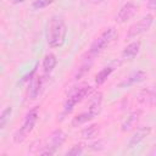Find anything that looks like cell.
<instances>
[{
  "label": "cell",
  "mask_w": 156,
  "mask_h": 156,
  "mask_svg": "<svg viewBox=\"0 0 156 156\" xmlns=\"http://www.w3.org/2000/svg\"><path fill=\"white\" fill-rule=\"evenodd\" d=\"M150 106H156V83L150 89Z\"/></svg>",
  "instance_id": "24"
},
{
  "label": "cell",
  "mask_w": 156,
  "mask_h": 156,
  "mask_svg": "<svg viewBox=\"0 0 156 156\" xmlns=\"http://www.w3.org/2000/svg\"><path fill=\"white\" fill-rule=\"evenodd\" d=\"M11 113H12V107L11 106H7L6 108L2 110V112L0 115V129H4L6 127V124L10 121Z\"/></svg>",
  "instance_id": "18"
},
{
  "label": "cell",
  "mask_w": 156,
  "mask_h": 156,
  "mask_svg": "<svg viewBox=\"0 0 156 156\" xmlns=\"http://www.w3.org/2000/svg\"><path fill=\"white\" fill-rule=\"evenodd\" d=\"M84 154V145L82 144H77V145H73L67 152L66 155L67 156H80Z\"/></svg>",
  "instance_id": "20"
},
{
  "label": "cell",
  "mask_w": 156,
  "mask_h": 156,
  "mask_svg": "<svg viewBox=\"0 0 156 156\" xmlns=\"http://www.w3.org/2000/svg\"><path fill=\"white\" fill-rule=\"evenodd\" d=\"M38 116H39L38 107H33L32 110H29L27 112V115L24 116V119H23L22 126L13 134V141L16 144H20V143L24 141L26 138L32 133V130L34 129L35 123L38 121Z\"/></svg>",
  "instance_id": "2"
},
{
  "label": "cell",
  "mask_w": 156,
  "mask_h": 156,
  "mask_svg": "<svg viewBox=\"0 0 156 156\" xmlns=\"http://www.w3.org/2000/svg\"><path fill=\"white\" fill-rule=\"evenodd\" d=\"M40 87H41V79H40V77L34 74L29 79V83H28V96L32 100L38 98V95L40 93Z\"/></svg>",
  "instance_id": "11"
},
{
  "label": "cell",
  "mask_w": 156,
  "mask_h": 156,
  "mask_svg": "<svg viewBox=\"0 0 156 156\" xmlns=\"http://www.w3.org/2000/svg\"><path fill=\"white\" fill-rule=\"evenodd\" d=\"M117 38V30L113 27H110L107 29H105L90 45L89 49V55L90 56H95L99 55L100 52H102L105 49H107L113 40Z\"/></svg>",
  "instance_id": "3"
},
{
  "label": "cell",
  "mask_w": 156,
  "mask_h": 156,
  "mask_svg": "<svg viewBox=\"0 0 156 156\" xmlns=\"http://www.w3.org/2000/svg\"><path fill=\"white\" fill-rule=\"evenodd\" d=\"M150 133H151V128H150V127H147V126L138 127V128L132 133V135L129 136L128 147H134V146H136V145L140 144L146 136H149Z\"/></svg>",
  "instance_id": "8"
},
{
  "label": "cell",
  "mask_w": 156,
  "mask_h": 156,
  "mask_svg": "<svg viewBox=\"0 0 156 156\" xmlns=\"http://www.w3.org/2000/svg\"><path fill=\"white\" fill-rule=\"evenodd\" d=\"M91 63H93V60H90L89 62H88V60H85V61L80 65V67L78 68V73L76 74V79H79L82 76H84L87 72H89V69H90V67H91Z\"/></svg>",
  "instance_id": "19"
},
{
  "label": "cell",
  "mask_w": 156,
  "mask_h": 156,
  "mask_svg": "<svg viewBox=\"0 0 156 156\" xmlns=\"http://www.w3.org/2000/svg\"><path fill=\"white\" fill-rule=\"evenodd\" d=\"M91 93H93V88L90 85H87V84L74 87L73 89H71V91L68 93L67 99L65 101V105H63L65 112L66 113L72 112L74 106L77 104H79L82 100H84L85 98H88L89 95H91Z\"/></svg>",
  "instance_id": "4"
},
{
  "label": "cell",
  "mask_w": 156,
  "mask_h": 156,
  "mask_svg": "<svg viewBox=\"0 0 156 156\" xmlns=\"http://www.w3.org/2000/svg\"><path fill=\"white\" fill-rule=\"evenodd\" d=\"M54 2V0H34L32 2V7L34 10H43L45 7H48L49 5H51Z\"/></svg>",
  "instance_id": "21"
},
{
  "label": "cell",
  "mask_w": 156,
  "mask_h": 156,
  "mask_svg": "<svg viewBox=\"0 0 156 156\" xmlns=\"http://www.w3.org/2000/svg\"><path fill=\"white\" fill-rule=\"evenodd\" d=\"M147 7L150 10H156V0H149L147 1Z\"/></svg>",
  "instance_id": "25"
},
{
  "label": "cell",
  "mask_w": 156,
  "mask_h": 156,
  "mask_svg": "<svg viewBox=\"0 0 156 156\" xmlns=\"http://www.w3.org/2000/svg\"><path fill=\"white\" fill-rule=\"evenodd\" d=\"M91 150H102L104 147H105V141L104 140H101V139H99V140H96V141H94V143H91L90 145H88Z\"/></svg>",
  "instance_id": "23"
},
{
  "label": "cell",
  "mask_w": 156,
  "mask_h": 156,
  "mask_svg": "<svg viewBox=\"0 0 156 156\" xmlns=\"http://www.w3.org/2000/svg\"><path fill=\"white\" fill-rule=\"evenodd\" d=\"M67 34V26L65 23V20L58 16L54 15L46 26V43L50 48H61L65 44Z\"/></svg>",
  "instance_id": "1"
},
{
  "label": "cell",
  "mask_w": 156,
  "mask_h": 156,
  "mask_svg": "<svg viewBox=\"0 0 156 156\" xmlns=\"http://www.w3.org/2000/svg\"><path fill=\"white\" fill-rule=\"evenodd\" d=\"M115 68H116V66L108 65V66L104 67L102 69H100V71L98 72V74L95 76V83H96L98 85H102V84L107 80V78L110 77V74L115 71Z\"/></svg>",
  "instance_id": "14"
},
{
  "label": "cell",
  "mask_w": 156,
  "mask_h": 156,
  "mask_svg": "<svg viewBox=\"0 0 156 156\" xmlns=\"http://www.w3.org/2000/svg\"><path fill=\"white\" fill-rule=\"evenodd\" d=\"M145 78H146V73L144 71H141V69H138V71L130 73L123 82H121L119 87H129V85H133V84L143 82Z\"/></svg>",
  "instance_id": "10"
},
{
  "label": "cell",
  "mask_w": 156,
  "mask_h": 156,
  "mask_svg": "<svg viewBox=\"0 0 156 156\" xmlns=\"http://www.w3.org/2000/svg\"><path fill=\"white\" fill-rule=\"evenodd\" d=\"M93 118H95V117H94L89 111H85V112H82V113L74 116V117L72 118V121H71V124H72V127H79V126L85 124L87 122L91 121Z\"/></svg>",
  "instance_id": "16"
},
{
  "label": "cell",
  "mask_w": 156,
  "mask_h": 156,
  "mask_svg": "<svg viewBox=\"0 0 156 156\" xmlns=\"http://www.w3.org/2000/svg\"><path fill=\"white\" fill-rule=\"evenodd\" d=\"M136 98H138V101L141 104H146V102L150 104V89L140 90Z\"/></svg>",
  "instance_id": "22"
},
{
  "label": "cell",
  "mask_w": 156,
  "mask_h": 156,
  "mask_svg": "<svg viewBox=\"0 0 156 156\" xmlns=\"http://www.w3.org/2000/svg\"><path fill=\"white\" fill-rule=\"evenodd\" d=\"M98 132H99V126L98 124H91V126L84 128L80 132V136L83 139H93V138L96 136Z\"/></svg>",
  "instance_id": "17"
},
{
  "label": "cell",
  "mask_w": 156,
  "mask_h": 156,
  "mask_svg": "<svg viewBox=\"0 0 156 156\" xmlns=\"http://www.w3.org/2000/svg\"><path fill=\"white\" fill-rule=\"evenodd\" d=\"M140 116H141V110H136V111L130 112V113L123 119V122H122V124H121V130L124 132V133L132 130V129L136 126V123H138Z\"/></svg>",
  "instance_id": "9"
},
{
  "label": "cell",
  "mask_w": 156,
  "mask_h": 156,
  "mask_svg": "<svg viewBox=\"0 0 156 156\" xmlns=\"http://www.w3.org/2000/svg\"><path fill=\"white\" fill-rule=\"evenodd\" d=\"M87 1L90 2V4H95V5H96V4H101V2H104L105 0H87Z\"/></svg>",
  "instance_id": "26"
},
{
  "label": "cell",
  "mask_w": 156,
  "mask_h": 156,
  "mask_svg": "<svg viewBox=\"0 0 156 156\" xmlns=\"http://www.w3.org/2000/svg\"><path fill=\"white\" fill-rule=\"evenodd\" d=\"M65 140H66V133L62 129H55L49 135V139L46 143V149L55 154L56 150L65 143Z\"/></svg>",
  "instance_id": "6"
},
{
  "label": "cell",
  "mask_w": 156,
  "mask_h": 156,
  "mask_svg": "<svg viewBox=\"0 0 156 156\" xmlns=\"http://www.w3.org/2000/svg\"><path fill=\"white\" fill-rule=\"evenodd\" d=\"M136 11H138V7H136L135 4L127 2L119 9V11H118V13L116 16V21L118 23H126L127 21L132 20L136 15Z\"/></svg>",
  "instance_id": "7"
},
{
  "label": "cell",
  "mask_w": 156,
  "mask_h": 156,
  "mask_svg": "<svg viewBox=\"0 0 156 156\" xmlns=\"http://www.w3.org/2000/svg\"><path fill=\"white\" fill-rule=\"evenodd\" d=\"M155 154H156V150H155Z\"/></svg>",
  "instance_id": "28"
},
{
  "label": "cell",
  "mask_w": 156,
  "mask_h": 156,
  "mask_svg": "<svg viewBox=\"0 0 156 156\" xmlns=\"http://www.w3.org/2000/svg\"><path fill=\"white\" fill-rule=\"evenodd\" d=\"M24 0H12V4H15V5H17V4H21V2H23Z\"/></svg>",
  "instance_id": "27"
},
{
  "label": "cell",
  "mask_w": 156,
  "mask_h": 156,
  "mask_svg": "<svg viewBox=\"0 0 156 156\" xmlns=\"http://www.w3.org/2000/svg\"><path fill=\"white\" fill-rule=\"evenodd\" d=\"M101 107H102V94L100 91H98L90 100V104L88 106V111L96 117L100 112H101Z\"/></svg>",
  "instance_id": "12"
},
{
  "label": "cell",
  "mask_w": 156,
  "mask_h": 156,
  "mask_svg": "<svg viewBox=\"0 0 156 156\" xmlns=\"http://www.w3.org/2000/svg\"><path fill=\"white\" fill-rule=\"evenodd\" d=\"M139 50H140V43L139 41H133L130 44H128L123 51H122V57L123 58H134L138 54H139Z\"/></svg>",
  "instance_id": "13"
},
{
  "label": "cell",
  "mask_w": 156,
  "mask_h": 156,
  "mask_svg": "<svg viewBox=\"0 0 156 156\" xmlns=\"http://www.w3.org/2000/svg\"><path fill=\"white\" fill-rule=\"evenodd\" d=\"M152 23H154V16L151 13L144 15L140 20H138L136 22H134L129 27V29L127 32V38L128 39H133V38H135V37L147 32L151 28Z\"/></svg>",
  "instance_id": "5"
},
{
  "label": "cell",
  "mask_w": 156,
  "mask_h": 156,
  "mask_svg": "<svg viewBox=\"0 0 156 156\" xmlns=\"http://www.w3.org/2000/svg\"><path fill=\"white\" fill-rule=\"evenodd\" d=\"M57 63V58L54 54H48L43 60V69L45 74H50Z\"/></svg>",
  "instance_id": "15"
}]
</instances>
